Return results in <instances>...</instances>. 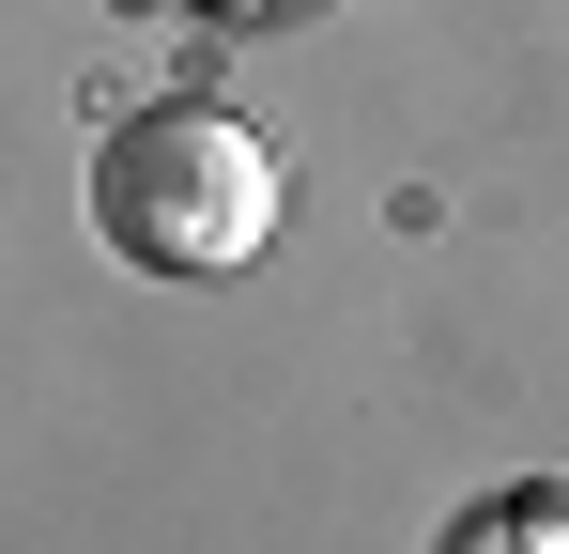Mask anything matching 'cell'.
I'll return each instance as SVG.
<instances>
[{
    "mask_svg": "<svg viewBox=\"0 0 569 554\" xmlns=\"http://www.w3.org/2000/svg\"><path fill=\"white\" fill-rule=\"evenodd\" d=\"M93 231L123 263L154 277H231L278 247V155H262V123H231V108H123L93 139Z\"/></svg>",
    "mask_w": 569,
    "mask_h": 554,
    "instance_id": "1",
    "label": "cell"
},
{
    "mask_svg": "<svg viewBox=\"0 0 569 554\" xmlns=\"http://www.w3.org/2000/svg\"><path fill=\"white\" fill-rule=\"evenodd\" d=\"M447 554H569L539 508H477V524H447Z\"/></svg>",
    "mask_w": 569,
    "mask_h": 554,
    "instance_id": "2",
    "label": "cell"
},
{
    "mask_svg": "<svg viewBox=\"0 0 569 554\" xmlns=\"http://www.w3.org/2000/svg\"><path fill=\"white\" fill-rule=\"evenodd\" d=\"M523 508H539V524H555V540H569V477H539V493H523Z\"/></svg>",
    "mask_w": 569,
    "mask_h": 554,
    "instance_id": "3",
    "label": "cell"
}]
</instances>
